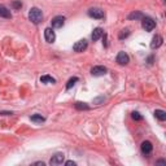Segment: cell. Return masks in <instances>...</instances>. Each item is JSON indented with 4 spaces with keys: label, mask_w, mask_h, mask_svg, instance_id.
I'll return each mask as SVG.
<instances>
[{
    "label": "cell",
    "mask_w": 166,
    "mask_h": 166,
    "mask_svg": "<svg viewBox=\"0 0 166 166\" xmlns=\"http://www.w3.org/2000/svg\"><path fill=\"white\" fill-rule=\"evenodd\" d=\"M0 17H4V18H10L12 15H10V10L7 8V7L0 4Z\"/></svg>",
    "instance_id": "13"
},
{
    "label": "cell",
    "mask_w": 166,
    "mask_h": 166,
    "mask_svg": "<svg viewBox=\"0 0 166 166\" xmlns=\"http://www.w3.org/2000/svg\"><path fill=\"white\" fill-rule=\"evenodd\" d=\"M143 13L142 12H132L131 15L129 16V20H142L143 18Z\"/></svg>",
    "instance_id": "17"
},
{
    "label": "cell",
    "mask_w": 166,
    "mask_h": 166,
    "mask_svg": "<svg viewBox=\"0 0 166 166\" xmlns=\"http://www.w3.org/2000/svg\"><path fill=\"white\" fill-rule=\"evenodd\" d=\"M129 30H123L121 34H119V39H123V38H126V37H129Z\"/></svg>",
    "instance_id": "22"
},
{
    "label": "cell",
    "mask_w": 166,
    "mask_h": 166,
    "mask_svg": "<svg viewBox=\"0 0 166 166\" xmlns=\"http://www.w3.org/2000/svg\"><path fill=\"white\" fill-rule=\"evenodd\" d=\"M156 165H166V161L165 160H158L156 162Z\"/></svg>",
    "instance_id": "25"
},
{
    "label": "cell",
    "mask_w": 166,
    "mask_h": 166,
    "mask_svg": "<svg viewBox=\"0 0 166 166\" xmlns=\"http://www.w3.org/2000/svg\"><path fill=\"white\" fill-rule=\"evenodd\" d=\"M64 160H65V154L64 153H56L55 156H52L49 164L51 165H61L64 162Z\"/></svg>",
    "instance_id": "7"
},
{
    "label": "cell",
    "mask_w": 166,
    "mask_h": 166,
    "mask_svg": "<svg viewBox=\"0 0 166 166\" xmlns=\"http://www.w3.org/2000/svg\"><path fill=\"white\" fill-rule=\"evenodd\" d=\"M29 20L35 25L40 23L42 20H43V13H42V10L39 8H35V7L31 8L29 12Z\"/></svg>",
    "instance_id": "1"
},
{
    "label": "cell",
    "mask_w": 166,
    "mask_h": 166,
    "mask_svg": "<svg viewBox=\"0 0 166 166\" xmlns=\"http://www.w3.org/2000/svg\"><path fill=\"white\" fill-rule=\"evenodd\" d=\"M40 82L42 83H52V84H55L56 79L52 78V77H49V75H43V77H40Z\"/></svg>",
    "instance_id": "15"
},
{
    "label": "cell",
    "mask_w": 166,
    "mask_h": 166,
    "mask_svg": "<svg viewBox=\"0 0 166 166\" xmlns=\"http://www.w3.org/2000/svg\"><path fill=\"white\" fill-rule=\"evenodd\" d=\"M104 100H105V97H104V96H100V97H96V99H95L94 103H95V104H100V103H103Z\"/></svg>",
    "instance_id": "23"
},
{
    "label": "cell",
    "mask_w": 166,
    "mask_h": 166,
    "mask_svg": "<svg viewBox=\"0 0 166 166\" xmlns=\"http://www.w3.org/2000/svg\"><path fill=\"white\" fill-rule=\"evenodd\" d=\"M64 23H65V17L62 16H56L55 18H52V27H55V29L62 27Z\"/></svg>",
    "instance_id": "9"
},
{
    "label": "cell",
    "mask_w": 166,
    "mask_h": 166,
    "mask_svg": "<svg viewBox=\"0 0 166 166\" xmlns=\"http://www.w3.org/2000/svg\"><path fill=\"white\" fill-rule=\"evenodd\" d=\"M0 114L1 116H9V114H12V112H0Z\"/></svg>",
    "instance_id": "26"
},
{
    "label": "cell",
    "mask_w": 166,
    "mask_h": 166,
    "mask_svg": "<svg viewBox=\"0 0 166 166\" xmlns=\"http://www.w3.org/2000/svg\"><path fill=\"white\" fill-rule=\"evenodd\" d=\"M30 119L33 122H38V123H42V122L45 121V118L42 114H34V116H31V117H30Z\"/></svg>",
    "instance_id": "16"
},
{
    "label": "cell",
    "mask_w": 166,
    "mask_h": 166,
    "mask_svg": "<svg viewBox=\"0 0 166 166\" xmlns=\"http://www.w3.org/2000/svg\"><path fill=\"white\" fill-rule=\"evenodd\" d=\"M87 40L86 39H82V40H78L75 44L73 45V49H74V52H83L84 49L87 48Z\"/></svg>",
    "instance_id": "5"
},
{
    "label": "cell",
    "mask_w": 166,
    "mask_h": 166,
    "mask_svg": "<svg viewBox=\"0 0 166 166\" xmlns=\"http://www.w3.org/2000/svg\"><path fill=\"white\" fill-rule=\"evenodd\" d=\"M162 42H164V39H162L161 35H156V37H153V39H152V43H151V48L152 49H156L158 47H161Z\"/></svg>",
    "instance_id": "10"
},
{
    "label": "cell",
    "mask_w": 166,
    "mask_h": 166,
    "mask_svg": "<svg viewBox=\"0 0 166 166\" xmlns=\"http://www.w3.org/2000/svg\"><path fill=\"white\" fill-rule=\"evenodd\" d=\"M75 109H78V110H88L90 107H88L86 103H80V101H78V103H75Z\"/></svg>",
    "instance_id": "18"
},
{
    "label": "cell",
    "mask_w": 166,
    "mask_h": 166,
    "mask_svg": "<svg viewBox=\"0 0 166 166\" xmlns=\"http://www.w3.org/2000/svg\"><path fill=\"white\" fill-rule=\"evenodd\" d=\"M44 39L47 43H53L55 39H56V35H55V31L51 29V27H47L44 30Z\"/></svg>",
    "instance_id": "4"
},
{
    "label": "cell",
    "mask_w": 166,
    "mask_h": 166,
    "mask_svg": "<svg viewBox=\"0 0 166 166\" xmlns=\"http://www.w3.org/2000/svg\"><path fill=\"white\" fill-rule=\"evenodd\" d=\"M116 61H117L119 65H127L130 61V59H129V56H127L126 52H119V53L117 55V59H116Z\"/></svg>",
    "instance_id": "8"
},
{
    "label": "cell",
    "mask_w": 166,
    "mask_h": 166,
    "mask_svg": "<svg viewBox=\"0 0 166 166\" xmlns=\"http://www.w3.org/2000/svg\"><path fill=\"white\" fill-rule=\"evenodd\" d=\"M142 20H143L142 21V26H143V29L146 31H152L154 27H156V22H154L151 17H143Z\"/></svg>",
    "instance_id": "2"
},
{
    "label": "cell",
    "mask_w": 166,
    "mask_h": 166,
    "mask_svg": "<svg viewBox=\"0 0 166 166\" xmlns=\"http://www.w3.org/2000/svg\"><path fill=\"white\" fill-rule=\"evenodd\" d=\"M65 165H66V166H75L77 164H75L74 161H66V162H65Z\"/></svg>",
    "instance_id": "24"
},
{
    "label": "cell",
    "mask_w": 166,
    "mask_h": 166,
    "mask_svg": "<svg viewBox=\"0 0 166 166\" xmlns=\"http://www.w3.org/2000/svg\"><path fill=\"white\" fill-rule=\"evenodd\" d=\"M12 7H13L15 9H21V7H22V3H21L20 0H13Z\"/></svg>",
    "instance_id": "21"
},
{
    "label": "cell",
    "mask_w": 166,
    "mask_h": 166,
    "mask_svg": "<svg viewBox=\"0 0 166 166\" xmlns=\"http://www.w3.org/2000/svg\"><path fill=\"white\" fill-rule=\"evenodd\" d=\"M154 117L160 121H165L166 119V112L165 110H161V109H156L154 110Z\"/></svg>",
    "instance_id": "14"
},
{
    "label": "cell",
    "mask_w": 166,
    "mask_h": 166,
    "mask_svg": "<svg viewBox=\"0 0 166 166\" xmlns=\"http://www.w3.org/2000/svg\"><path fill=\"white\" fill-rule=\"evenodd\" d=\"M34 165H42V166H44L45 164H44V162H35V164Z\"/></svg>",
    "instance_id": "27"
},
{
    "label": "cell",
    "mask_w": 166,
    "mask_h": 166,
    "mask_svg": "<svg viewBox=\"0 0 166 166\" xmlns=\"http://www.w3.org/2000/svg\"><path fill=\"white\" fill-rule=\"evenodd\" d=\"M107 72H108V69L105 66H95V68L91 69V74L94 77H103L107 74Z\"/></svg>",
    "instance_id": "3"
},
{
    "label": "cell",
    "mask_w": 166,
    "mask_h": 166,
    "mask_svg": "<svg viewBox=\"0 0 166 166\" xmlns=\"http://www.w3.org/2000/svg\"><path fill=\"white\" fill-rule=\"evenodd\" d=\"M103 34H104V31H103V29L101 27H96V29L94 30V33H92V35H91V38H92V40H99L101 37H103Z\"/></svg>",
    "instance_id": "12"
},
{
    "label": "cell",
    "mask_w": 166,
    "mask_h": 166,
    "mask_svg": "<svg viewBox=\"0 0 166 166\" xmlns=\"http://www.w3.org/2000/svg\"><path fill=\"white\" fill-rule=\"evenodd\" d=\"M77 82H78V78H77V77H74V78H70L68 80V83H66V90H70V88H72Z\"/></svg>",
    "instance_id": "19"
},
{
    "label": "cell",
    "mask_w": 166,
    "mask_h": 166,
    "mask_svg": "<svg viewBox=\"0 0 166 166\" xmlns=\"http://www.w3.org/2000/svg\"><path fill=\"white\" fill-rule=\"evenodd\" d=\"M140 148H142V152L144 154H149L152 149H153V146H152L151 142H148V140H146V142L142 143V146H140Z\"/></svg>",
    "instance_id": "11"
},
{
    "label": "cell",
    "mask_w": 166,
    "mask_h": 166,
    "mask_svg": "<svg viewBox=\"0 0 166 166\" xmlns=\"http://www.w3.org/2000/svg\"><path fill=\"white\" fill-rule=\"evenodd\" d=\"M88 16L92 17V18L100 20V18H103L104 17V12L101 9H99V8H91L90 10H88Z\"/></svg>",
    "instance_id": "6"
},
{
    "label": "cell",
    "mask_w": 166,
    "mask_h": 166,
    "mask_svg": "<svg viewBox=\"0 0 166 166\" xmlns=\"http://www.w3.org/2000/svg\"><path fill=\"white\" fill-rule=\"evenodd\" d=\"M131 117H132V119H135V121H142L143 119V116L140 114V113H137V112H132Z\"/></svg>",
    "instance_id": "20"
}]
</instances>
